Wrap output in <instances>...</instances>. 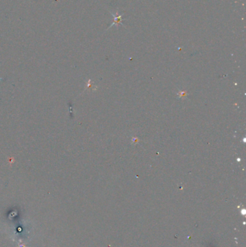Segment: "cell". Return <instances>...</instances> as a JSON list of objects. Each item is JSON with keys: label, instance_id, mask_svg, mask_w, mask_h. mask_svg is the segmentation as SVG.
<instances>
[{"label": "cell", "instance_id": "1", "mask_svg": "<svg viewBox=\"0 0 246 247\" xmlns=\"http://www.w3.org/2000/svg\"><path fill=\"white\" fill-rule=\"evenodd\" d=\"M1 80H2V79L1 77H0V81H1Z\"/></svg>", "mask_w": 246, "mask_h": 247}]
</instances>
